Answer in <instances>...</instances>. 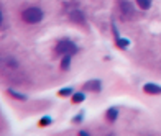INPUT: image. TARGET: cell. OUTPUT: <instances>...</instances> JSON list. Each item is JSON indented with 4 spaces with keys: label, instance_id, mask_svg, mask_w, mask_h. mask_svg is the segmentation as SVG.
Instances as JSON below:
<instances>
[{
    "label": "cell",
    "instance_id": "6da1fadb",
    "mask_svg": "<svg viewBox=\"0 0 161 136\" xmlns=\"http://www.w3.org/2000/svg\"><path fill=\"white\" fill-rule=\"evenodd\" d=\"M21 20L25 21V23H28V25H38L39 21L43 20L41 8H38V7L25 8V10H23V13H21Z\"/></svg>",
    "mask_w": 161,
    "mask_h": 136
},
{
    "label": "cell",
    "instance_id": "7a4b0ae2",
    "mask_svg": "<svg viewBox=\"0 0 161 136\" xmlns=\"http://www.w3.org/2000/svg\"><path fill=\"white\" fill-rule=\"evenodd\" d=\"M56 51L59 54H74V53H77V46L71 39H61V41L56 44Z\"/></svg>",
    "mask_w": 161,
    "mask_h": 136
},
{
    "label": "cell",
    "instance_id": "3957f363",
    "mask_svg": "<svg viewBox=\"0 0 161 136\" xmlns=\"http://www.w3.org/2000/svg\"><path fill=\"white\" fill-rule=\"evenodd\" d=\"M69 20L74 21V23H77V25H84L85 23V16L79 8H72L71 12H69Z\"/></svg>",
    "mask_w": 161,
    "mask_h": 136
},
{
    "label": "cell",
    "instance_id": "277c9868",
    "mask_svg": "<svg viewBox=\"0 0 161 136\" xmlns=\"http://www.w3.org/2000/svg\"><path fill=\"white\" fill-rule=\"evenodd\" d=\"M100 81H97V79H94V81H87L84 84V89L85 90H92V92H99L100 90Z\"/></svg>",
    "mask_w": 161,
    "mask_h": 136
},
{
    "label": "cell",
    "instance_id": "5b68a950",
    "mask_svg": "<svg viewBox=\"0 0 161 136\" xmlns=\"http://www.w3.org/2000/svg\"><path fill=\"white\" fill-rule=\"evenodd\" d=\"M143 90H145L146 94H150V95H159L161 94V87L156 86V84H145Z\"/></svg>",
    "mask_w": 161,
    "mask_h": 136
},
{
    "label": "cell",
    "instance_id": "8992f818",
    "mask_svg": "<svg viewBox=\"0 0 161 136\" xmlns=\"http://www.w3.org/2000/svg\"><path fill=\"white\" fill-rule=\"evenodd\" d=\"M120 12H122L123 16L130 18V16L133 15V7H131V3H128V2H123L122 5H120Z\"/></svg>",
    "mask_w": 161,
    "mask_h": 136
},
{
    "label": "cell",
    "instance_id": "52a82bcc",
    "mask_svg": "<svg viewBox=\"0 0 161 136\" xmlns=\"http://www.w3.org/2000/svg\"><path fill=\"white\" fill-rule=\"evenodd\" d=\"M69 66H71V54H64V58L61 59V69L67 71Z\"/></svg>",
    "mask_w": 161,
    "mask_h": 136
},
{
    "label": "cell",
    "instance_id": "ba28073f",
    "mask_svg": "<svg viewBox=\"0 0 161 136\" xmlns=\"http://www.w3.org/2000/svg\"><path fill=\"white\" fill-rule=\"evenodd\" d=\"M128 44H130V41L128 39H123V38H117V41H115V46H117L118 49H125Z\"/></svg>",
    "mask_w": 161,
    "mask_h": 136
},
{
    "label": "cell",
    "instance_id": "9c48e42d",
    "mask_svg": "<svg viewBox=\"0 0 161 136\" xmlns=\"http://www.w3.org/2000/svg\"><path fill=\"white\" fill-rule=\"evenodd\" d=\"M117 115H118L117 108H108L107 110V120L108 121H115V120H117Z\"/></svg>",
    "mask_w": 161,
    "mask_h": 136
},
{
    "label": "cell",
    "instance_id": "30bf717a",
    "mask_svg": "<svg viewBox=\"0 0 161 136\" xmlns=\"http://www.w3.org/2000/svg\"><path fill=\"white\" fill-rule=\"evenodd\" d=\"M136 5H138V8H141V10H148L151 7V0H136Z\"/></svg>",
    "mask_w": 161,
    "mask_h": 136
},
{
    "label": "cell",
    "instance_id": "8fae6325",
    "mask_svg": "<svg viewBox=\"0 0 161 136\" xmlns=\"http://www.w3.org/2000/svg\"><path fill=\"white\" fill-rule=\"evenodd\" d=\"M82 100H85V95H84L82 92L72 94V99H71V102H72V103H80Z\"/></svg>",
    "mask_w": 161,
    "mask_h": 136
},
{
    "label": "cell",
    "instance_id": "7c38bea8",
    "mask_svg": "<svg viewBox=\"0 0 161 136\" xmlns=\"http://www.w3.org/2000/svg\"><path fill=\"white\" fill-rule=\"evenodd\" d=\"M8 94L12 95V97H15V99H18V100H26V97H25V95H23V94H18V92H15V90H8Z\"/></svg>",
    "mask_w": 161,
    "mask_h": 136
},
{
    "label": "cell",
    "instance_id": "4fadbf2b",
    "mask_svg": "<svg viewBox=\"0 0 161 136\" xmlns=\"http://www.w3.org/2000/svg\"><path fill=\"white\" fill-rule=\"evenodd\" d=\"M71 94H72V87H67V89L59 90V95H61V97H66V95H71Z\"/></svg>",
    "mask_w": 161,
    "mask_h": 136
},
{
    "label": "cell",
    "instance_id": "5bb4252c",
    "mask_svg": "<svg viewBox=\"0 0 161 136\" xmlns=\"http://www.w3.org/2000/svg\"><path fill=\"white\" fill-rule=\"evenodd\" d=\"M51 123V118H43V120H39V126H44V125H49Z\"/></svg>",
    "mask_w": 161,
    "mask_h": 136
}]
</instances>
